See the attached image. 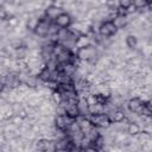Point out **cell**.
<instances>
[{"label":"cell","instance_id":"cell-1","mask_svg":"<svg viewBox=\"0 0 152 152\" xmlns=\"http://www.w3.org/2000/svg\"><path fill=\"white\" fill-rule=\"evenodd\" d=\"M118 31V28L114 26V24L112 21H104L101 24L100 28H99V33L102 36V37H106V38H109L112 37L113 34H115Z\"/></svg>","mask_w":152,"mask_h":152},{"label":"cell","instance_id":"cell-2","mask_svg":"<svg viewBox=\"0 0 152 152\" xmlns=\"http://www.w3.org/2000/svg\"><path fill=\"white\" fill-rule=\"evenodd\" d=\"M142 106H144V102L139 97H131L127 101V108H128V110L134 112L138 115H140L141 109H142Z\"/></svg>","mask_w":152,"mask_h":152},{"label":"cell","instance_id":"cell-3","mask_svg":"<svg viewBox=\"0 0 152 152\" xmlns=\"http://www.w3.org/2000/svg\"><path fill=\"white\" fill-rule=\"evenodd\" d=\"M72 19H71V15L66 12H62L61 14H58L55 19V24L59 27H69L70 24H71Z\"/></svg>","mask_w":152,"mask_h":152},{"label":"cell","instance_id":"cell-4","mask_svg":"<svg viewBox=\"0 0 152 152\" xmlns=\"http://www.w3.org/2000/svg\"><path fill=\"white\" fill-rule=\"evenodd\" d=\"M49 24H50L49 18H48V17H45L43 20H40V21H39L38 26H37V27H36V30L33 31V32H34V34H36L37 37H45V36L48 34V27H49Z\"/></svg>","mask_w":152,"mask_h":152},{"label":"cell","instance_id":"cell-5","mask_svg":"<svg viewBox=\"0 0 152 152\" xmlns=\"http://www.w3.org/2000/svg\"><path fill=\"white\" fill-rule=\"evenodd\" d=\"M107 115L109 116V120L112 122H121L126 118V113L124 110H121V109H114V110L109 112Z\"/></svg>","mask_w":152,"mask_h":152},{"label":"cell","instance_id":"cell-6","mask_svg":"<svg viewBox=\"0 0 152 152\" xmlns=\"http://www.w3.org/2000/svg\"><path fill=\"white\" fill-rule=\"evenodd\" d=\"M63 12V8H59V7H56L53 5L49 6L48 8H45V15L49 18V19H56V17L58 14H61Z\"/></svg>","mask_w":152,"mask_h":152},{"label":"cell","instance_id":"cell-7","mask_svg":"<svg viewBox=\"0 0 152 152\" xmlns=\"http://www.w3.org/2000/svg\"><path fill=\"white\" fill-rule=\"evenodd\" d=\"M75 45H76L78 49L89 46V45H90V37L87 36V34H80V36L77 37V39L75 40Z\"/></svg>","mask_w":152,"mask_h":152},{"label":"cell","instance_id":"cell-8","mask_svg":"<svg viewBox=\"0 0 152 152\" xmlns=\"http://www.w3.org/2000/svg\"><path fill=\"white\" fill-rule=\"evenodd\" d=\"M112 23L114 24V26L119 30V28H124L127 24H128V19H127V15H116Z\"/></svg>","mask_w":152,"mask_h":152},{"label":"cell","instance_id":"cell-9","mask_svg":"<svg viewBox=\"0 0 152 152\" xmlns=\"http://www.w3.org/2000/svg\"><path fill=\"white\" fill-rule=\"evenodd\" d=\"M125 43H126V45L129 50H137V48H138V38L132 33L126 36Z\"/></svg>","mask_w":152,"mask_h":152},{"label":"cell","instance_id":"cell-10","mask_svg":"<svg viewBox=\"0 0 152 152\" xmlns=\"http://www.w3.org/2000/svg\"><path fill=\"white\" fill-rule=\"evenodd\" d=\"M39 19L36 17V14L34 15H32V17H30L27 20H26V24H25V27H26V30H28V31H34L36 30V27L38 26V24H39Z\"/></svg>","mask_w":152,"mask_h":152},{"label":"cell","instance_id":"cell-11","mask_svg":"<svg viewBox=\"0 0 152 152\" xmlns=\"http://www.w3.org/2000/svg\"><path fill=\"white\" fill-rule=\"evenodd\" d=\"M53 125L56 128H61V129H65L66 128V122H65V115H55L53 119Z\"/></svg>","mask_w":152,"mask_h":152},{"label":"cell","instance_id":"cell-12","mask_svg":"<svg viewBox=\"0 0 152 152\" xmlns=\"http://www.w3.org/2000/svg\"><path fill=\"white\" fill-rule=\"evenodd\" d=\"M140 131H141V127H140L139 124H137V122H128V124H127L126 132H127L129 135H137Z\"/></svg>","mask_w":152,"mask_h":152},{"label":"cell","instance_id":"cell-13","mask_svg":"<svg viewBox=\"0 0 152 152\" xmlns=\"http://www.w3.org/2000/svg\"><path fill=\"white\" fill-rule=\"evenodd\" d=\"M70 56H71L70 50L64 49L59 55H57V56H56V61H57V63H66V62H69Z\"/></svg>","mask_w":152,"mask_h":152},{"label":"cell","instance_id":"cell-14","mask_svg":"<svg viewBox=\"0 0 152 152\" xmlns=\"http://www.w3.org/2000/svg\"><path fill=\"white\" fill-rule=\"evenodd\" d=\"M103 110H104V104H101V103H94L88 106L89 114H100V113H103Z\"/></svg>","mask_w":152,"mask_h":152},{"label":"cell","instance_id":"cell-15","mask_svg":"<svg viewBox=\"0 0 152 152\" xmlns=\"http://www.w3.org/2000/svg\"><path fill=\"white\" fill-rule=\"evenodd\" d=\"M40 81H43V82H45V81H49V80H51V71L48 69V68H44L40 72H39V75L37 76Z\"/></svg>","mask_w":152,"mask_h":152},{"label":"cell","instance_id":"cell-16","mask_svg":"<svg viewBox=\"0 0 152 152\" xmlns=\"http://www.w3.org/2000/svg\"><path fill=\"white\" fill-rule=\"evenodd\" d=\"M19 24H20V19L17 15H11V18L7 19V25L11 28H14V27L19 26Z\"/></svg>","mask_w":152,"mask_h":152},{"label":"cell","instance_id":"cell-17","mask_svg":"<svg viewBox=\"0 0 152 152\" xmlns=\"http://www.w3.org/2000/svg\"><path fill=\"white\" fill-rule=\"evenodd\" d=\"M69 36V30L65 28V27H59L58 32H57V37H58V40H65Z\"/></svg>","mask_w":152,"mask_h":152},{"label":"cell","instance_id":"cell-18","mask_svg":"<svg viewBox=\"0 0 152 152\" xmlns=\"http://www.w3.org/2000/svg\"><path fill=\"white\" fill-rule=\"evenodd\" d=\"M50 99H51V101H52L53 103L58 104V103L62 101V95H61V91H59V90H52Z\"/></svg>","mask_w":152,"mask_h":152},{"label":"cell","instance_id":"cell-19","mask_svg":"<svg viewBox=\"0 0 152 152\" xmlns=\"http://www.w3.org/2000/svg\"><path fill=\"white\" fill-rule=\"evenodd\" d=\"M63 50H64V46H63L61 43H55L53 46H52V55L56 57V56L59 55Z\"/></svg>","mask_w":152,"mask_h":152},{"label":"cell","instance_id":"cell-20","mask_svg":"<svg viewBox=\"0 0 152 152\" xmlns=\"http://www.w3.org/2000/svg\"><path fill=\"white\" fill-rule=\"evenodd\" d=\"M58 30H59V26H57L55 23H50L48 27V34H57Z\"/></svg>","mask_w":152,"mask_h":152},{"label":"cell","instance_id":"cell-21","mask_svg":"<svg viewBox=\"0 0 152 152\" xmlns=\"http://www.w3.org/2000/svg\"><path fill=\"white\" fill-rule=\"evenodd\" d=\"M12 124H14V125H17V126H20L21 125V122H23V118L20 116V115H18V114H14L12 118H11V120H10Z\"/></svg>","mask_w":152,"mask_h":152},{"label":"cell","instance_id":"cell-22","mask_svg":"<svg viewBox=\"0 0 152 152\" xmlns=\"http://www.w3.org/2000/svg\"><path fill=\"white\" fill-rule=\"evenodd\" d=\"M109 10H116L118 8V0H106V4H104Z\"/></svg>","mask_w":152,"mask_h":152},{"label":"cell","instance_id":"cell-23","mask_svg":"<svg viewBox=\"0 0 152 152\" xmlns=\"http://www.w3.org/2000/svg\"><path fill=\"white\" fill-rule=\"evenodd\" d=\"M132 4L135 5L137 8H141V7H144L145 5H147L148 2H147V0H133Z\"/></svg>","mask_w":152,"mask_h":152},{"label":"cell","instance_id":"cell-24","mask_svg":"<svg viewBox=\"0 0 152 152\" xmlns=\"http://www.w3.org/2000/svg\"><path fill=\"white\" fill-rule=\"evenodd\" d=\"M138 11V8L135 7V5H133V4H129L127 7H126V12H127V14H132V13H135Z\"/></svg>","mask_w":152,"mask_h":152},{"label":"cell","instance_id":"cell-25","mask_svg":"<svg viewBox=\"0 0 152 152\" xmlns=\"http://www.w3.org/2000/svg\"><path fill=\"white\" fill-rule=\"evenodd\" d=\"M129 4H132V0H118V5L124 8H126Z\"/></svg>","mask_w":152,"mask_h":152},{"label":"cell","instance_id":"cell-26","mask_svg":"<svg viewBox=\"0 0 152 152\" xmlns=\"http://www.w3.org/2000/svg\"><path fill=\"white\" fill-rule=\"evenodd\" d=\"M7 17H8V14H7L6 10L2 6H0V20H6Z\"/></svg>","mask_w":152,"mask_h":152},{"label":"cell","instance_id":"cell-27","mask_svg":"<svg viewBox=\"0 0 152 152\" xmlns=\"http://www.w3.org/2000/svg\"><path fill=\"white\" fill-rule=\"evenodd\" d=\"M4 89H5V83L0 81V93H1V91H4Z\"/></svg>","mask_w":152,"mask_h":152}]
</instances>
